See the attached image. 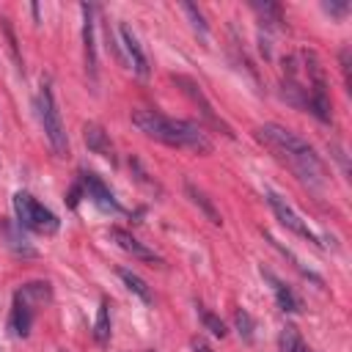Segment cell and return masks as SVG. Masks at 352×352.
Listing matches in <instances>:
<instances>
[{
	"label": "cell",
	"mask_w": 352,
	"mask_h": 352,
	"mask_svg": "<svg viewBox=\"0 0 352 352\" xmlns=\"http://www.w3.org/2000/svg\"><path fill=\"white\" fill-rule=\"evenodd\" d=\"M267 204H270V209L275 212V217L280 220V226H286L289 231H294L297 236H302V239H308V242H316V234L308 228V223L286 204V198H280L278 192H267Z\"/></svg>",
	"instance_id": "5"
},
{
	"label": "cell",
	"mask_w": 352,
	"mask_h": 352,
	"mask_svg": "<svg viewBox=\"0 0 352 352\" xmlns=\"http://www.w3.org/2000/svg\"><path fill=\"white\" fill-rule=\"evenodd\" d=\"M33 316H36V308L16 292L14 294V308H11V330H14V336L25 338L30 333V327H33Z\"/></svg>",
	"instance_id": "10"
},
{
	"label": "cell",
	"mask_w": 352,
	"mask_h": 352,
	"mask_svg": "<svg viewBox=\"0 0 352 352\" xmlns=\"http://www.w3.org/2000/svg\"><path fill=\"white\" fill-rule=\"evenodd\" d=\"M80 195H82V187H80V184H77V187H72V192H69V206H77Z\"/></svg>",
	"instance_id": "22"
},
{
	"label": "cell",
	"mask_w": 352,
	"mask_h": 352,
	"mask_svg": "<svg viewBox=\"0 0 352 352\" xmlns=\"http://www.w3.org/2000/svg\"><path fill=\"white\" fill-rule=\"evenodd\" d=\"M256 138L261 143H267L300 176V182H305L311 187H319L324 182V168H322L316 151L297 132H292V129H286L280 124H261L256 129Z\"/></svg>",
	"instance_id": "1"
},
{
	"label": "cell",
	"mask_w": 352,
	"mask_h": 352,
	"mask_svg": "<svg viewBox=\"0 0 352 352\" xmlns=\"http://www.w3.org/2000/svg\"><path fill=\"white\" fill-rule=\"evenodd\" d=\"M234 322H236V330L245 341H253V319L245 314V311H236L234 314Z\"/></svg>",
	"instance_id": "19"
},
{
	"label": "cell",
	"mask_w": 352,
	"mask_h": 352,
	"mask_svg": "<svg viewBox=\"0 0 352 352\" xmlns=\"http://www.w3.org/2000/svg\"><path fill=\"white\" fill-rule=\"evenodd\" d=\"M94 338H96L99 344H107V341H110V311H107V302H102V305H99V311H96Z\"/></svg>",
	"instance_id": "17"
},
{
	"label": "cell",
	"mask_w": 352,
	"mask_h": 352,
	"mask_svg": "<svg viewBox=\"0 0 352 352\" xmlns=\"http://www.w3.org/2000/svg\"><path fill=\"white\" fill-rule=\"evenodd\" d=\"M264 278H270L272 280V292H275V297H278V305L286 311V314H300L302 311V302H300V297L289 289V286H283L272 272H267L264 270Z\"/></svg>",
	"instance_id": "11"
},
{
	"label": "cell",
	"mask_w": 352,
	"mask_h": 352,
	"mask_svg": "<svg viewBox=\"0 0 352 352\" xmlns=\"http://www.w3.org/2000/svg\"><path fill=\"white\" fill-rule=\"evenodd\" d=\"M14 212L22 228L36 231V234H55L60 228V220L44 206L38 204L30 192H16L14 195Z\"/></svg>",
	"instance_id": "3"
},
{
	"label": "cell",
	"mask_w": 352,
	"mask_h": 352,
	"mask_svg": "<svg viewBox=\"0 0 352 352\" xmlns=\"http://www.w3.org/2000/svg\"><path fill=\"white\" fill-rule=\"evenodd\" d=\"M182 11L192 19V28L201 33V36H206V22H204V16H201V11L192 6V3H182Z\"/></svg>",
	"instance_id": "20"
},
{
	"label": "cell",
	"mask_w": 352,
	"mask_h": 352,
	"mask_svg": "<svg viewBox=\"0 0 352 352\" xmlns=\"http://www.w3.org/2000/svg\"><path fill=\"white\" fill-rule=\"evenodd\" d=\"M82 11V50H85V69L91 80H96V36H94V6H80Z\"/></svg>",
	"instance_id": "8"
},
{
	"label": "cell",
	"mask_w": 352,
	"mask_h": 352,
	"mask_svg": "<svg viewBox=\"0 0 352 352\" xmlns=\"http://www.w3.org/2000/svg\"><path fill=\"white\" fill-rule=\"evenodd\" d=\"M184 190H187L190 201H192V204H195V206H198V209H201V212L206 214V220H209V223H214V226H220V223H223L220 212L214 209V204H212V201L206 198V192H204V190H198V187H195L192 182H187V184H184Z\"/></svg>",
	"instance_id": "13"
},
{
	"label": "cell",
	"mask_w": 352,
	"mask_h": 352,
	"mask_svg": "<svg viewBox=\"0 0 352 352\" xmlns=\"http://www.w3.org/2000/svg\"><path fill=\"white\" fill-rule=\"evenodd\" d=\"M278 349H280V352H311V349L305 346V341L300 338V333H297L294 324H286V327L280 330V336H278Z\"/></svg>",
	"instance_id": "16"
},
{
	"label": "cell",
	"mask_w": 352,
	"mask_h": 352,
	"mask_svg": "<svg viewBox=\"0 0 352 352\" xmlns=\"http://www.w3.org/2000/svg\"><path fill=\"white\" fill-rule=\"evenodd\" d=\"M118 33H121V41H124V58H126V63L132 66V72H135L138 77H148V60H146V55H143V47H140V41H138V36L132 33V28H129V25H121Z\"/></svg>",
	"instance_id": "7"
},
{
	"label": "cell",
	"mask_w": 352,
	"mask_h": 352,
	"mask_svg": "<svg viewBox=\"0 0 352 352\" xmlns=\"http://www.w3.org/2000/svg\"><path fill=\"white\" fill-rule=\"evenodd\" d=\"M85 146H88L94 154H99V157H113V146H110V140H107V132H104L99 124H88V126H85Z\"/></svg>",
	"instance_id": "12"
},
{
	"label": "cell",
	"mask_w": 352,
	"mask_h": 352,
	"mask_svg": "<svg viewBox=\"0 0 352 352\" xmlns=\"http://www.w3.org/2000/svg\"><path fill=\"white\" fill-rule=\"evenodd\" d=\"M80 187H82V192L99 206V209H104V212H121V206H118V201L113 198V192L104 187V182L96 176V173H82V179H80Z\"/></svg>",
	"instance_id": "6"
},
{
	"label": "cell",
	"mask_w": 352,
	"mask_h": 352,
	"mask_svg": "<svg viewBox=\"0 0 352 352\" xmlns=\"http://www.w3.org/2000/svg\"><path fill=\"white\" fill-rule=\"evenodd\" d=\"M118 278H121V280H124V286H126L135 297H140L146 305L154 300V297H151V289L146 286V280H143L140 275H135V272H129V270H124V267H121V270H118Z\"/></svg>",
	"instance_id": "15"
},
{
	"label": "cell",
	"mask_w": 352,
	"mask_h": 352,
	"mask_svg": "<svg viewBox=\"0 0 352 352\" xmlns=\"http://www.w3.org/2000/svg\"><path fill=\"white\" fill-rule=\"evenodd\" d=\"M38 116H41V126H44V135H47L52 151H55L58 157H66V154H69L66 129H63V121H60V113H58L52 88H50L47 82H41V91H38Z\"/></svg>",
	"instance_id": "4"
},
{
	"label": "cell",
	"mask_w": 352,
	"mask_h": 352,
	"mask_svg": "<svg viewBox=\"0 0 352 352\" xmlns=\"http://www.w3.org/2000/svg\"><path fill=\"white\" fill-rule=\"evenodd\" d=\"M192 349H195V352H212V346H209L204 338H192Z\"/></svg>",
	"instance_id": "23"
},
{
	"label": "cell",
	"mask_w": 352,
	"mask_h": 352,
	"mask_svg": "<svg viewBox=\"0 0 352 352\" xmlns=\"http://www.w3.org/2000/svg\"><path fill=\"white\" fill-rule=\"evenodd\" d=\"M19 294L33 305V308H38V305H44V302H50V297H52V292H50V283L47 280H33V283H25L22 289H19Z\"/></svg>",
	"instance_id": "14"
},
{
	"label": "cell",
	"mask_w": 352,
	"mask_h": 352,
	"mask_svg": "<svg viewBox=\"0 0 352 352\" xmlns=\"http://www.w3.org/2000/svg\"><path fill=\"white\" fill-rule=\"evenodd\" d=\"M110 239L124 250V253H129L132 258H140V261H160V256L151 250V248H146L143 242H138L129 231H124V228H110Z\"/></svg>",
	"instance_id": "9"
},
{
	"label": "cell",
	"mask_w": 352,
	"mask_h": 352,
	"mask_svg": "<svg viewBox=\"0 0 352 352\" xmlns=\"http://www.w3.org/2000/svg\"><path fill=\"white\" fill-rule=\"evenodd\" d=\"M201 322H204V327H206L209 333H214V336H220V338L226 336V324H223L212 311H204V308H201Z\"/></svg>",
	"instance_id": "18"
},
{
	"label": "cell",
	"mask_w": 352,
	"mask_h": 352,
	"mask_svg": "<svg viewBox=\"0 0 352 352\" xmlns=\"http://www.w3.org/2000/svg\"><path fill=\"white\" fill-rule=\"evenodd\" d=\"M132 124L143 135H148L165 146H173V148H190L195 154H209L214 148L198 124L182 121V118H168L157 110H132Z\"/></svg>",
	"instance_id": "2"
},
{
	"label": "cell",
	"mask_w": 352,
	"mask_h": 352,
	"mask_svg": "<svg viewBox=\"0 0 352 352\" xmlns=\"http://www.w3.org/2000/svg\"><path fill=\"white\" fill-rule=\"evenodd\" d=\"M324 8H327L330 14H336V16H341V14H344V11L349 8V6H346V3L341 0V3H324Z\"/></svg>",
	"instance_id": "21"
}]
</instances>
